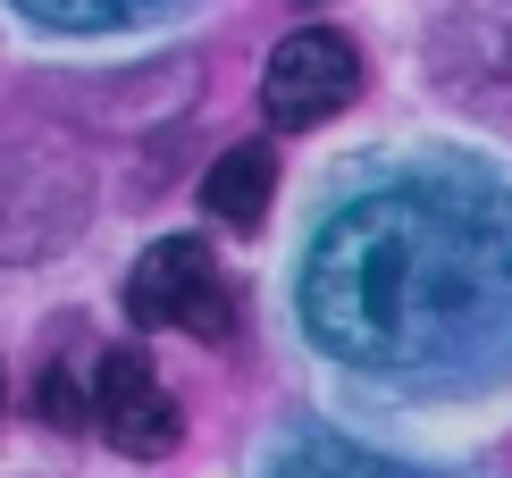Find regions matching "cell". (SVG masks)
Listing matches in <instances>:
<instances>
[{
	"label": "cell",
	"mask_w": 512,
	"mask_h": 478,
	"mask_svg": "<svg viewBox=\"0 0 512 478\" xmlns=\"http://www.w3.org/2000/svg\"><path fill=\"white\" fill-rule=\"evenodd\" d=\"M487 302H512V235H479L471 210L437 193L353 202L303 269V319L319 353L361 369L454 361Z\"/></svg>",
	"instance_id": "cell-1"
},
{
	"label": "cell",
	"mask_w": 512,
	"mask_h": 478,
	"mask_svg": "<svg viewBox=\"0 0 512 478\" xmlns=\"http://www.w3.org/2000/svg\"><path fill=\"white\" fill-rule=\"evenodd\" d=\"M93 210V177L59 135H17L0 143V260H42L59 252Z\"/></svg>",
	"instance_id": "cell-2"
},
{
	"label": "cell",
	"mask_w": 512,
	"mask_h": 478,
	"mask_svg": "<svg viewBox=\"0 0 512 478\" xmlns=\"http://www.w3.org/2000/svg\"><path fill=\"white\" fill-rule=\"evenodd\" d=\"M353 93H361V51H353L336 26L286 34V42L269 51V68H261V110H269V126H286V135L336 118Z\"/></svg>",
	"instance_id": "cell-3"
},
{
	"label": "cell",
	"mask_w": 512,
	"mask_h": 478,
	"mask_svg": "<svg viewBox=\"0 0 512 478\" xmlns=\"http://www.w3.org/2000/svg\"><path fill=\"white\" fill-rule=\"evenodd\" d=\"M126 311H135V328H227V286H219V260H210L202 235H168L152 244L126 269Z\"/></svg>",
	"instance_id": "cell-4"
},
{
	"label": "cell",
	"mask_w": 512,
	"mask_h": 478,
	"mask_svg": "<svg viewBox=\"0 0 512 478\" xmlns=\"http://www.w3.org/2000/svg\"><path fill=\"white\" fill-rule=\"evenodd\" d=\"M93 420H101V437H110L118 453H135V462H160V453H177V437H185V411L168 403L160 369L143 353H110V361H101Z\"/></svg>",
	"instance_id": "cell-5"
},
{
	"label": "cell",
	"mask_w": 512,
	"mask_h": 478,
	"mask_svg": "<svg viewBox=\"0 0 512 478\" xmlns=\"http://www.w3.org/2000/svg\"><path fill=\"white\" fill-rule=\"evenodd\" d=\"M269 193H277V151H269V143H236V151L210 160L202 210H210L219 227H261V219H269Z\"/></svg>",
	"instance_id": "cell-6"
},
{
	"label": "cell",
	"mask_w": 512,
	"mask_h": 478,
	"mask_svg": "<svg viewBox=\"0 0 512 478\" xmlns=\"http://www.w3.org/2000/svg\"><path fill=\"white\" fill-rule=\"evenodd\" d=\"M42 420L51 428H84L93 411H84V386L68 378V369H42Z\"/></svg>",
	"instance_id": "cell-7"
},
{
	"label": "cell",
	"mask_w": 512,
	"mask_h": 478,
	"mask_svg": "<svg viewBox=\"0 0 512 478\" xmlns=\"http://www.w3.org/2000/svg\"><path fill=\"white\" fill-rule=\"evenodd\" d=\"M26 9H42V17H68V26H101V17H126L135 0H26Z\"/></svg>",
	"instance_id": "cell-8"
},
{
	"label": "cell",
	"mask_w": 512,
	"mask_h": 478,
	"mask_svg": "<svg viewBox=\"0 0 512 478\" xmlns=\"http://www.w3.org/2000/svg\"><path fill=\"white\" fill-rule=\"evenodd\" d=\"M294 478H387V470H370V462H353V453H336V462H303Z\"/></svg>",
	"instance_id": "cell-9"
},
{
	"label": "cell",
	"mask_w": 512,
	"mask_h": 478,
	"mask_svg": "<svg viewBox=\"0 0 512 478\" xmlns=\"http://www.w3.org/2000/svg\"><path fill=\"white\" fill-rule=\"evenodd\" d=\"M303 9H319V0H303Z\"/></svg>",
	"instance_id": "cell-10"
}]
</instances>
